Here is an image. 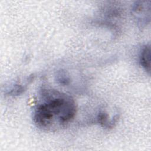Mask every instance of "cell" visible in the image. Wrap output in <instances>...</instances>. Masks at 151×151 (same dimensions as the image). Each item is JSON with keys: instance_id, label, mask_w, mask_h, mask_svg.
<instances>
[{"instance_id": "3", "label": "cell", "mask_w": 151, "mask_h": 151, "mask_svg": "<svg viewBox=\"0 0 151 151\" xmlns=\"http://www.w3.org/2000/svg\"><path fill=\"white\" fill-rule=\"evenodd\" d=\"M118 116H115L112 120H109V115L104 111H100L97 116V122L103 127L106 128H111L114 126V124L117 122Z\"/></svg>"}, {"instance_id": "2", "label": "cell", "mask_w": 151, "mask_h": 151, "mask_svg": "<svg viewBox=\"0 0 151 151\" xmlns=\"http://www.w3.org/2000/svg\"><path fill=\"white\" fill-rule=\"evenodd\" d=\"M139 62L143 68L149 74L150 73V46L145 45L142 49Z\"/></svg>"}, {"instance_id": "1", "label": "cell", "mask_w": 151, "mask_h": 151, "mask_svg": "<svg viewBox=\"0 0 151 151\" xmlns=\"http://www.w3.org/2000/svg\"><path fill=\"white\" fill-rule=\"evenodd\" d=\"M42 102L34 110L33 121L44 130H54L67 126L74 119L77 107L70 96L55 90L43 89Z\"/></svg>"}, {"instance_id": "4", "label": "cell", "mask_w": 151, "mask_h": 151, "mask_svg": "<svg viewBox=\"0 0 151 151\" xmlns=\"http://www.w3.org/2000/svg\"><path fill=\"white\" fill-rule=\"evenodd\" d=\"M57 81L62 85H67L70 82V78L66 73L63 71H60L57 74Z\"/></svg>"}, {"instance_id": "5", "label": "cell", "mask_w": 151, "mask_h": 151, "mask_svg": "<svg viewBox=\"0 0 151 151\" xmlns=\"http://www.w3.org/2000/svg\"><path fill=\"white\" fill-rule=\"evenodd\" d=\"M25 90L24 87H23L21 85H15L10 90V91L8 92V94L10 95H19L24 92Z\"/></svg>"}]
</instances>
